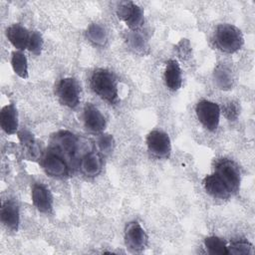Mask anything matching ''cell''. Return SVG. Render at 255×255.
I'll return each mask as SVG.
<instances>
[{"label":"cell","instance_id":"cell-1","mask_svg":"<svg viewBox=\"0 0 255 255\" xmlns=\"http://www.w3.org/2000/svg\"><path fill=\"white\" fill-rule=\"evenodd\" d=\"M92 90L103 100L113 104L118 100V82L115 75L106 69H97L91 77Z\"/></svg>","mask_w":255,"mask_h":255},{"label":"cell","instance_id":"cell-2","mask_svg":"<svg viewBox=\"0 0 255 255\" xmlns=\"http://www.w3.org/2000/svg\"><path fill=\"white\" fill-rule=\"evenodd\" d=\"M215 46L224 53H234L243 45V35L241 31L231 24H220L214 33Z\"/></svg>","mask_w":255,"mask_h":255},{"label":"cell","instance_id":"cell-3","mask_svg":"<svg viewBox=\"0 0 255 255\" xmlns=\"http://www.w3.org/2000/svg\"><path fill=\"white\" fill-rule=\"evenodd\" d=\"M195 114L198 121L208 130H215L220 121L219 106L208 100H201L195 107Z\"/></svg>","mask_w":255,"mask_h":255},{"label":"cell","instance_id":"cell-4","mask_svg":"<svg viewBox=\"0 0 255 255\" xmlns=\"http://www.w3.org/2000/svg\"><path fill=\"white\" fill-rule=\"evenodd\" d=\"M117 15L133 31L140 28L144 22L142 9L131 1L121 2L117 8Z\"/></svg>","mask_w":255,"mask_h":255},{"label":"cell","instance_id":"cell-5","mask_svg":"<svg viewBox=\"0 0 255 255\" xmlns=\"http://www.w3.org/2000/svg\"><path fill=\"white\" fill-rule=\"evenodd\" d=\"M215 173L226 184L230 192H236L240 186V170L235 162L229 159H221L216 163Z\"/></svg>","mask_w":255,"mask_h":255},{"label":"cell","instance_id":"cell-6","mask_svg":"<svg viewBox=\"0 0 255 255\" xmlns=\"http://www.w3.org/2000/svg\"><path fill=\"white\" fill-rule=\"evenodd\" d=\"M57 95L60 102L69 108H76L80 102V88L74 78H64L57 86Z\"/></svg>","mask_w":255,"mask_h":255},{"label":"cell","instance_id":"cell-7","mask_svg":"<svg viewBox=\"0 0 255 255\" xmlns=\"http://www.w3.org/2000/svg\"><path fill=\"white\" fill-rule=\"evenodd\" d=\"M148 150L156 157L166 158L171 152L170 138L167 133L161 130H152L146 136Z\"/></svg>","mask_w":255,"mask_h":255},{"label":"cell","instance_id":"cell-8","mask_svg":"<svg viewBox=\"0 0 255 255\" xmlns=\"http://www.w3.org/2000/svg\"><path fill=\"white\" fill-rule=\"evenodd\" d=\"M125 240L127 246L132 251L143 250L148 242L147 234L137 221L128 222L125 229Z\"/></svg>","mask_w":255,"mask_h":255},{"label":"cell","instance_id":"cell-9","mask_svg":"<svg viewBox=\"0 0 255 255\" xmlns=\"http://www.w3.org/2000/svg\"><path fill=\"white\" fill-rule=\"evenodd\" d=\"M43 169L53 177H64L69 173V167L65 158L55 150L46 153L42 160Z\"/></svg>","mask_w":255,"mask_h":255},{"label":"cell","instance_id":"cell-10","mask_svg":"<svg viewBox=\"0 0 255 255\" xmlns=\"http://www.w3.org/2000/svg\"><path fill=\"white\" fill-rule=\"evenodd\" d=\"M83 120L86 128L91 132L100 133L106 128V119L104 115L92 104H87L85 106Z\"/></svg>","mask_w":255,"mask_h":255},{"label":"cell","instance_id":"cell-11","mask_svg":"<svg viewBox=\"0 0 255 255\" xmlns=\"http://www.w3.org/2000/svg\"><path fill=\"white\" fill-rule=\"evenodd\" d=\"M53 143L56 152L65 155H74L78 149V137L69 130H60L54 136Z\"/></svg>","mask_w":255,"mask_h":255},{"label":"cell","instance_id":"cell-12","mask_svg":"<svg viewBox=\"0 0 255 255\" xmlns=\"http://www.w3.org/2000/svg\"><path fill=\"white\" fill-rule=\"evenodd\" d=\"M32 201L34 206L43 213H48L53 207V197L50 190L41 183H36L32 188Z\"/></svg>","mask_w":255,"mask_h":255},{"label":"cell","instance_id":"cell-13","mask_svg":"<svg viewBox=\"0 0 255 255\" xmlns=\"http://www.w3.org/2000/svg\"><path fill=\"white\" fill-rule=\"evenodd\" d=\"M203 186L205 191L214 198L226 199L231 194L226 184L215 172L205 176L203 179Z\"/></svg>","mask_w":255,"mask_h":255},{"label":"cell","instance_id":"cell-14","mask_svg":"<svg viewBox=\"0 0 255 255\" xmlns=\"http://www.w3.org/2000/svg\"><path fill=\"white\" fill-rule=\"evenodd\" d=\"M31 32L20 24H13L6 30V36L9 42L18 50L27 49Z\"/></svg>","mask_w":255,"mask_h":255},{"label":"cell","instance_id":"cell-15","mask_svg":"<svg viewBox=\"0 0 255 255\" xmlns=\"http://www.w3.org/2000/svg\"><path fill=\"white\" fill-rule=\"evenodd\" d=\"M103 167L102 157L97 152H88L80 160V169L88 177L97 176Z\"/></svg>","mask_w":255,"mask_h":255},{"label":"cell","instance_id":"cell-16","mask_svg":"<svg viewBox=\"0 0 255 255\" xmlns=\"http://www.w3.org/2000/svg\"><path fill=\"white\" fill-rule=\"evenodd\" d=\"M1 221L10 230L16 231L19 226L20 216L17 204L12 200L4 202L1 208Z\"/></svg>","mask_w":255,"mask_h":255},{"label":"cell","instance_id":"cell-17","mask_svg":"<svg viewBox=\"0 0 255 255\" xmlns=\"http://www.w3.org/2000/svg\"><path fill=\"white\" fill-rule=\"evenodd\" d=\"M0 125L2 129L8 133L13 134L18 129V113L13 104L3 107L0 113Z\"/></svg>","mask_w":255,"mask_h":255},{"label":"cell","instance_id":"cell-18","mask_svg":"<svg viewBox=\"0 0 255 255\" xmlns=\"http://www.w3.org/2000/svg\"><path fill=\"white\" fill-rule=\"evenodd\" d=\"M164 82L170 91H177L182 84L181 70L175 60H168L164 70Z\"/></svg>","mask_w":255,"mask_h":255},{"label":"cell","instance_id":"cell-19","mask_svg":"<svg viewBox=\"0 0 255 255\" xmlns=\"http://www.w3.org/2000/svg\"><path fill=\"white\" fill-rule=\"evenodd\" d=\"M11 66L18 77L22 79L28 78V61L22 52H13L11 57Z\"/></svg>","mask_w":255,"mask_h":255},{"label":"cell","instance_id":"cell-20","mask_svg":"<svg viewBox=\"0 0 255 255\" xmlns=\"http://www.w3.org/2000/svg\"><path fill=\"white\" fill-rule=\"evenodd\" d=\"M204 246L207 252L210 254H218V255L228 254L226 243L219 237H216V236L206 237L204 239Z\"/></svg>","mask_w":255,"mask_h":255},{"label":"cell","instance_id":"cell-21","mask_svg":"<svg viewBox=\"0 0 255 255\" xmlns=\"http://www.w3.org/2000/svg\"><path fill=\"white\" fill-rule=\"evenodd\" d=\"M88 38L95 45L103 46L108 40V34L106 29L100 24H92L88 29Z\"/></svg>","mask_w":255,"mask_h":255},{"label":"cell","instance_id":"cell-22","mask_svg":"<svg viewBox=\"0 0 255 255\" xmlns=\"http://www.w3.org/2000/svg\"><path fill=\"white\" fill-rule=\"evenodd\" d=\"M228 254H250L253 253V246L247 241H235L227 246Z\"/></svg>","mask_w":255,"mask_h":255},{"label":"cell","instance_id":"cell-23","mask_svg":"<svg viewBox=\"0 0 255 255\" xmlns=\"http://www.w3.org/2000/svg\"><path fill=\"white\" fill-rule=\"evenodd\" d=\"M43 48V38L37 31L31 32L27 49L34 55H39Z\"/></svg>","mask_w":255,"mask_h":255},{"label":"cell","instance_id":"cell-24","mask_svg":"<svg viewBox=\"0 0 255 255\" xmlns=\"http://www.w3.org/2000/svg\"><path fill=\"white\" fill-rule=\"evenodd\" d=\"M97 143H98V147L101 150V152H103L104 154H108L113 150L115 141L111 134L104 133L99 136Z\"/></svg>","mask_w":255,"mask_h":255},{"label":"cell","instance_id":"cell-25","mask_svg":"<svg viewBox=\"0 0 255 255\" xmlns=\"http://www.w3.org/2000/svg\"><path fill=\"white\" fill-rule=\"evenodd\" d=\"M229 71H227L225 68H221L216 71V81L221 89L228 88L231 85L230 77L227 76Z\"/></svg>","mask_w":255,"mask_h":255},{"label":"cell","instance_id":"cell-26","mask_svg":"<svg viewBox=\"0 0 255 255\" xmlns=\"http://www.w3.org/2000/svg\"><path fill=\"white\" fill-rule=\"evenodd\" d=\"M224 114L227 119H229L230 121H234L238 116L237 106L234 105L233 103H229L224 109Z\"/></svg>","mask_w":255,"mask_h":255},{"label":"cell","instance_id":"cell-27","mask_svg":"<svg viewBox=\"0 0 255 255\" xmlns=\"http://www.w3.org/2000/svg\"><path fill=\"white\" fill-rule=\"evenodd\" d=\"M131 47L136 49V50H142L144 49V41L142 39V37H140L138 34H132L129 38Z\"/></svg>","mask_w":255,"mask_h":255}]
</instances>
